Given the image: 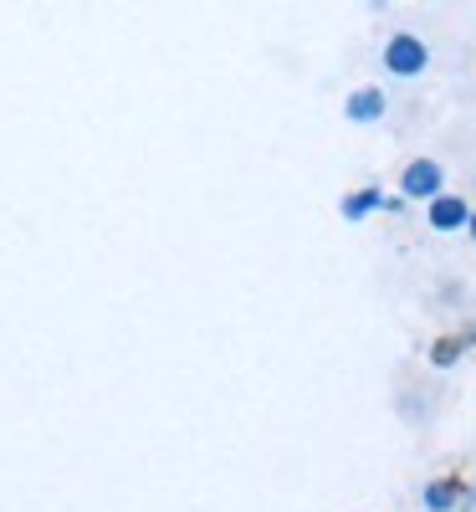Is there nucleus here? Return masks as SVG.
<instances>
[{
    "mask_svg": "<svg viewBox=\"0 0 476 512\" xmlns=\"http://www.w3.org/2000/svg\"><path fill=\"white\" fill-rule=\"evenodd\" d=\"M389 72H400V77H410V72H420L425 67V47H420V41L415 36H395V41H389Z\"/></svg>",
    "mask_w": 476,
    "mask_h": 512,
    "instance_id": "obj_1",
    "label": "nucleus"
},
{
    "mask_svg": "<svg viewBox=\"0 0 476 512\" xmlns=\"http://www.w3.org/2000/svg\"><path fill=\"white\" fill-rule=\"evenodd\" d=\"M436 185H441V169L430 164V159H415V164L405 169V190H410V195H436Z\"/></svg>",
    "mask_w": 476,
    "mask_h": 512,
    "instance_id": "obj_2",
    "label": "nucleus"
},
{
    "mask_svg": "<svg viewBox=\"0 0 476 512\" xmlns=\"http://www.w3.org/2000/svg\"><path fill=\"white\" fill-rule=\"evenodd\" d=\"M461 221H466V205L456 195H441L436 205H430V226H436V231H456Z\"/></svg>",
    "mask_w": 476,
    "mask_h": 512,
    "instance_id": "obj_3",
    "label": "nucleus"
},
{
    "mask_svg": "<svg viewBox=\"0 0 476 512\" xmlns=\"http://www.w3.org/2000/svg\"><path fill=\"white\" fill-rule=\"evenodd\" d=\"M456 497H461V477H451V482H436V487L425 492V502L436 507V512H446V507H451Z\"/></svg>",
    "mask_w": 476,
    "mask_h": 512,
    "instance_id": "obj_4",
    "label": "nucleus"
},
{
    "mask_svg": "<svg viewBox=\"0 0 476 512\" xmlns=\"http://www.w3.org/2000/svg\"><path fill=\"white\" fill-rule=\"evenodd\" d=\"M379 108H384V98H379V93L369 88V93H359V98L349 103V118H374Z\"/></svg>",
    "mask_w": 476,
    "mask_h": 512,
    "instance_id": "obj_5",
    "label": "nucleus"
},
{
    "mask_svg": "<svg viewBox=\"0 0 476 512\" xmlns=\"http://www.w3.org/2000/svg\"><path fill=\"white\" fill-rule=\"evenodd\" d=\"M461 349H466V338H456V333H451V338H441V344L430 349V359H436V364H451Z\"/></svg>",
    "mask_w": 476,
    "mask_h": 512,
    "instance_id": "obj_6",
    "label": "nucleus"
},
{
    "mask_svg": "<svg viewBox=\"0 0 476 512\" xmlns=\"http://www.w3.org/2000/svg\"><path fill=\"white\" fill-rule=\"evenodd\" d=\"M369 205H379V190H359V195H349V205H343V210H349V216H364Z\"/></svg>",
    "mask_w": 476,
    "mask_h": 512,
    "instance_id": "obj_7",
    "label": "nucleus"
},
{
    "mask_svg": "<svg viewBox=\"0 0 476 512\" xmlns=\"http://www.w3.org/2000/svg\"><path fill=\"white\" fill-rule=\"evenodd\" d=\"M471 236H476V216H471Z\"/></svg>",
    "mask_w": 476,
    "mask_h": 512,
    "instance_id": "obj_8",
    "label": "nucleus"
}]
</instances>
